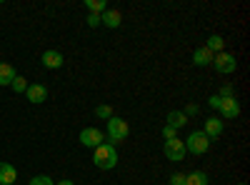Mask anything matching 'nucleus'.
<instances>
[{
  "label": "nucleus",
  "mask_w": 250,
  "mask_h": 185,
  "mask_svg": "<svg viewBox=\"0 0 250 185\" xmlns=\"http://www.w3.org/2000/svg\"><path fill=\"white\" fill-rule=\"evenodd\" d=\"M93 163H95V168L100 170H113L118 165V150L113 143H103V145H98L93 150Z\"/></svg>",
  "instance_id": "f257e3e1"
},
{
  "label": "nucleus",
  "mask_w": 250,
  "mask_h": 185,
  "mask_svg": "<svg viewBox=\"0 0 250 185\" xmlns=\"http://www.w3.org/2000/svg\"><path fill=\"white\" fill-rule=\"evenodd\" d=\"M185 143V153H193V155H203L210 150V138H208L203 130H193L190 135H188Z\"/></svg>",
  "instance_id": "f03ea898"
},
{
  "label": "nucleus",
  "mask_w": 250,
  "mask_h": 185,
  "mask_svg": "<svg viewBox=\"0 0 250 185\" xmlns=\"http://www.w3.org/2000/svg\"><path fill=\"white\" fill-rule=\"evenodd\" d=\"M105 135H108V140L113 143V145H118V143H123L125 138L130 135V128H128V123H125L123 118L113 115V118L108 120V130H105Z\"/></svg>",
  "instance_id": "7ed1b4c3"
},
{
  "label": "nucleus",
  "mask_w": 250,
  "mask_h": 185,
  "mask_svg": "<svg viewBox=\"0 0 250 185\" xmlns=\"http://www.w3.org/2000/svg\"><path fill=\"white\" fill-rule=\"evenodd\" d=\"M210 65H215V70L218 73H223V75H230V73H235V68H238V60H235V55H230V53H218V55H213V63Z\"/></svg>",
  "instance_id": "20e7f679"
},
{
  "label": "nucleus",
  "mask_w": 250,
  "mask_h": 185,
  "mask_svg": "<svg viewBox=\"0 0 250 185\" xmlns=\"http://www.w3.org/2000/svg\"><path fill=\"white\" fill-rule=\"evenodd\" d=\"M163 153H165V158H168V160L180 163V160L185 158V143H183L180 138H175V140H165Z\"/></svg>",
  "instance_id": "39448f33"
},
{
  "label": "nucleus",
  "mask_w": 250,
  "mask_h": 185,
  "mask_svg": "<svg viewBox=\"0 0 250 185\" xmlns=\"http://www.w3.org/2000/svg\"><path fill=\"white\" fill-rule=\"evenodd\" d=\"M80 143H83L85 148H93V150H95L98 145H103V143H105V133L98 130V128H85V130L80 133Z\"/></svg>",
  "instance_id": "423d86ee"
},
{
  "label": "nucleus",
  "mask_w": 250,
  "mask_h": 185,
  "mask_svg": "<svg viewBox=\"0 0 250 185\" xmlns=\"http://www.w3.org/2000/svg\"><path fill=\"white\" fill-rule=\"evenodd\" d=\"M218 110H220V115H223L225 120H233V118L240 115V103L235 100V95H233V98H223Z\"/></svg>",
  "instance_id": "0eeeda50"
},
{
  "label": "nucleus",
  "mask_w": 250,
  "mask_h": 185,
  "mask_svg": "<svg viewBox=\"0 0 250 185\" xmlns=\"http://www.w3.org/2000/svg\"><path fill=\"white\" fill-rule=\"evenodd\" d=\"M25 95H28V100L33 103V105H40V103H45V100H48V88L33 83V85H28Z\"/></svg>",
  "instance_id": "6e6552de"
},
{
  "label": "nucleus",
  "mask_w": 250,
  "mask_h": 185,
  "mask_svg": "<svg viewBox=\"0 0 250 185\" xmlns=\"http://www.w3.org/2000/svg\"><path fill=\"white\" fill-rule=\"evenodd\" d=\"M40 63H43V68H48V70H58V68H62V55L58 53V50H45L43 53V58H40Z\"/></svg>",
  "instance_id": "1a4fd4ad"
},
{
  "label": "nucleus",
  "mask_w": 250,
  "mask_h": 185,
  "mask_svg": "<svg viewBox=\"0 0 250 185\" xmlns=\"http://www.w3.org/2000/svg\"><path fill=\"white\" fill-rule=\"evenodd\" d=\"M18 180V170L10 163H0V185H15Z\"/></svg>",
  "instance_id": "9d476101"
},
{
  "label": "nucleus",
  "mask_w": 250,
  "mask_h": 185,
  "mask_svg": "<svg viewBox=\"0 0 250 185\" xmlns=\"http://www.w3.org/2000/svg\"><path fill=\"white\" fill-rule=\"evenodd\" d=\"M203 133H205L208 138H210V140L220 138V133H223V120H220V118H208V120H205Z\"/></svg>",
  "instance_id": "9b49d317"
},
{
  "label": "nucleus",
  "mask_w": 250,
  "mask_h": 185,
  "mask_svg": "<svg viewBox=\"0 0 250 185\" xmlns=\"http://www.w3.org/2000/svg\"><path fill=\"white\" fill-rule=\"evenodd\" d=\"M120 23H123V15L118 13V10H105L100 15V25H108V28H120Z\"/></svg>",
  "instance_id": "f8f14e48"
},
{
  "label": "nucleus",
  "mask_w": 250,
  "mask_h": 185,
  "mask_svg": "<svg viewBox=\"0 0 250 185\" xmlns=\"http://www.w3.org/2000/svg\"><path fill=\"white\" fill-rule=\"evenodd\" d=\"M193 63H195L198 68H205V65H210V63H213V53L208 50L205 45H203V48H198V50L193 53Z\"/></svg>",
  "instance_id": "ddd939ff"
},
{
  "label": "nucleus",
  "mask_w": 250,
  "mask_h": 185,
  "mask_svg": "<svg viewBox=\"0 0 250 185\" xmlns=\"http://www.w3.org/2000/svg\"><path fill=\"white\" fill-rule=\"evenodd\" d=\"M15 68L10 63H0V85H10L13 80H15Z\"/></svg>",
  "instance_id": "4468645a"
},
{
  "label": "nucleus",
  "mask_w": 250,
  "mask_h": 185,
  "mask_svg": "<svg viewBox=\"0 0 250 185\" xmlns=\"http://www.w3.org/2000/svg\"><path fill=\"white\" fill-rule=\"evenodd\" d=\"M168 125L170 128H183V125H188V118H185V113L183 110H170L168 113Z\"/></svg>",
  "instance_id": "2eb2a0df"
},
{
  "label": "nucleus",
  "mask_w": 250,
  "mask_h": 185,
  "mask_svg": "<svg viewBox=\"0 0 250 185\" xmlns=\"http://www.w3.org/2000/svg\"><path fill=\"white\" fill-rule=\"evenodd\" d=\"M205 48L210 50L213 55H218V53H223V48H225V40H223L220 35H210V38H208V43H205Z\"/></svg>",
  "instance_id": "dca6fc26"
},
{
  "label": "nucleus",
  "mask_w": 250,
  "mask_h": 185,
  "mask_svg": "<svg viewBox=\"0 0 250 185\" xmlns=\"http://www.w3.org/2000/svg\"><path fill=\"white\" fill-rule=\"evenodd\" d=\"M85 8L93 15H103V13L108 10V3H105V0H85Z\"/></svg>",
  "instance_id": "f3484780"
},
{
  "label": "nucleus",
  "mask_w": 250,
  "mask_h": 185,
  "mask_svg": "<svg viewBox=\"0 0 250 185\" xmlns=\"http://www.w3.org/2000/svg\"><path fill=\"white\" fill-rule=\"evenodd\" d=\"M185 185H208V175L203 170H195L190 175H185Z\"/></svg>",
  "instance_id": "a211bd4d"
},
{
  "label": "nucleus",
  "mask_w": 250,
  "mask_h": 185,
  "mask_svg": "<svg viewBox=\"0 0 250 185\" xmlns=\"http://www.w3.org/2000/svg\"><path fill=\"white\" fill-rule=\"evenodd\" d=\"M28 85H30V83H28V80H25L23 75H15V80L10 83V88H13L15 93H25V90H28Z\"/></svg>",
  "instance_id": "6ab92c4d"
},
{
  "label": "nucleus",
  "mask_w": 250,
  "mask_h": 185,
  "mask_svg": "<svg viewBox=\"0 0 250 185\" xmlns=\"http://www.w3.org/2000/svg\"><path fill=\"white\" fill-rule=\"evenodd\" d=\"M95 115L103 118V120H110L113 118V110H110V105H98L95 108Z\"/></svg>",
  "instance_id": "aec40b11"
},
{
  "label": "nucleus",
  "mask_w": 250,
  "mask_h": 185,
  "mask_svg": "<svg viewBox=\"0 0 250 185\" xmlns=\"http://www.w3.org/2000/svg\"><path fill=\"white\" fill-rule=\"evenodd\" d=\"M30 185H55V180H53L50 175H35V178L30 180Z\"/></svg>",
  "instance_id": "412c9836"
},
{
  "label": "nucleus",
  "mask_w": 250,
  "mask_h": 185,
  "mask_svg": "<svg viewBox=\"0 0 250 185\" xmlns=\"http://www.w3.org/2000/svg\"><path fill=\"white\" fill-rule=\"evenodd\" d=\"M163 138H165V140H175V138H178V130L170 128V125H165V128H163Z\"/></svg>",
  "instance_id": "4be33fe9"
},
{
  "label": "nucleus",
  "mask_w": 250,
  "mask_h": 185,
  "mask_svg": "<svg viewBox=\"0 0 250 185\" xmlns=\"http://www.w3.org/2000/svg\"><path fill=\"white\" fill-rule=\"evenodd\" d=\"M183 113H185V118H193V115H198V113H200V108L195 105V103H190V105H188Z\"/></svg>",
  "instance_id": "5701e85b"
},
{
  "label": "nucleus",
  "mask_w": 250,
  "mask_h": 185,
  "mask_svg": "<svg viewBox=\"0 0 250 185\" xmlns=\"http://www.w3.org/2000/svg\"><path fill=\"white\" fill-rule=\"evenodd\" d=\"M170 185H185V175L183 173H173L170 175Z\"/></svg>",
  "instance_id": "b1692460"
},
{
  "label": "nucleus",
  "mask_w": 250,
  "mask_h": 185,
  "mask_svg": "<svg viewBox=\"0 0 250 185\" xmlns=\"http://www.w3.org/2000/svg\"><path fill=\"white\" fill-rule=\"evenodd\" d=\"M220 100H223V98H220V95H213V98H210V100H208V105H210V108H213V110H218V108H220Z\"/></svg>",
  "instance_id": "393cba45"
},
{
  "label": "nucleus",
  "mask_w": 250,
  "mask_h": 185,
  "mask_svg": "<svg viewBox=\"0 0 250 185\" xmlns=\"http://www.w3.org/2000/svg\"><path fill=\"white\" fill-rule=\"evenodd\" d=\"M88 25H90V28H98V25H100V15H93V13H90V15H88Z\"/></svg>",
  "instance_id": "a878e982"
},
{
  "label": "nucleus",
  "mask_w": 250,
  "mask_h": 185,
  "mask_svg": "<svg viewBox=\"0 0 250 185\" xmlns=\"http://www.w3.org/2000/svg\"><path fill=\"white\" fill-rule=\"evenodd\" d=\"M220 98H233V88L230 85H223L220 88Z\"/></svg>",
  "instance_id": "bb28decb"
},
{
  "label": "nucleus",
  "mask_w": 250,
  "mask_h": 185,
  "mask_svg": "<svg viewBox=\"0 0 250 185\" xmlns=\"http://www.w3.org/2000/svg\"><path fill=\"white\" fill-rule=\"evenodd\" d=\"M55 185H75V183H73V180H58Z\"/></svg>",
  "instance_id": "cd10ccee"
},
{
  "label": "nucleus",
  "mask_w": 250,
  "mask_h": 185,
  "mask_svg": "<svg viewBox=\"0 0 250 185\" xmlns=\"http://www.w3.org/2000/svg\"><path fill=\"white\" fill-rule=\"evenodd\" d=\"M238 185H245V183H238Z\"/></svg>",
  "instance_id": "c85d7f7f"
}]
</instances>
